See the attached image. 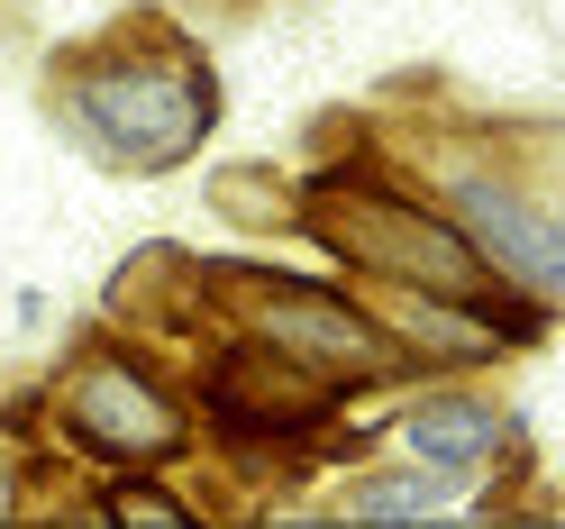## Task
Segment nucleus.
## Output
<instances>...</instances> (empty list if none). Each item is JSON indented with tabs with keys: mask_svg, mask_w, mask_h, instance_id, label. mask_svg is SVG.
Listing matches in <instances>:
<instances>
[{
	"mask_svg": "<svg viewBox=\"0 0 565 529\" xmlns=\"http://www.w3.org/2000/svg\"><path fill=\"white\" fill-rule=\"evenodd\" d=\"M301 220H310V237H320L329 256L365 265V274H393L402 293L466 301L475 320H502V338H547V301H539V293H502V274H492L475 246L438 220V210L320 173V183H310V201H301Z\"/></svg>",
	"mask_w": 565,
	"mask_h": 529,
	"instance_id": "1",
	"label": "nucleus"
},
{
	"mask_svg": "<svg viewBox=\"0 0 565 529\" xmlns=\"http://www.w3.org/2000/svg\"><path fill=\"white\" fill-rule=\"evenodd\" d=\"M64 100H74V128L128 173L192 165L201 137L220 128V83H210V64L183 38H137V46H110V55L74 64Z\"/></svg>",
	"mask_w": 565,
	"mask_h": 529,
	"instance_id": "2",
	"label": "nucleus"
},
{
	"mask_svg": "<svg viewBox=\"0 0 565 529\" xmlns=\"http://www.w3.org/2000/svg\"><path fill=\"white\" fill-rule=\"evenodd\" d=\"M201 284L228 293V320H246L256 347L310 366L320 383H338V374H393V338H383L347 293H329V284L265 274V265H201Z\"/></svg>",
	"mask_w": 565,
	"mask_h": 529,
	"instance_id": "3",
	"label": "nucleus"
},
{
	"mask_svg": "<svg viewBox=\"0 0 565 529\" xmlns=\"http://www.w3.org/2000/svg\"><path fill=\"white\" fill-rule=\"evenodd\" d=\"M55 411H64V430L92 456H110V466H164V456H183V438H192V420L173 411V393H156L128 357H83L64 374Z\"/></svg>",
	"mask_w": 565,
	"mask_h": 529,
	"instance_id": "4",
	"label": "nucleus"
},
{
	"mask_svg": "<svg viewBox=\"0 0 565 529\" xmlns=\"http://www.w3.org/2000/svg\"><path fill=\"white\" fill-rule=\"evenodd\" d=\"M447 210H456L447 229L466 237L502 284L539 293V301L565 284V237H556V220H547V210H529L502 173H447Z\"/></svg>",
	"mask_w": 565,
	"mask_h": 529,
	"instance_id": "5",
	"label": "nucleus"
},
{
	"mask_svg": "<svg viewBox=\"0 0 565 529\" xmlns=\"http://www.w3.org/2000/svg\"><path fill=\"white\" fill-rule=\"evenodd\" d=\"M210 411H220L228 438H310L329 420V383L246 338V347H228L210 366Z\"/></svg>",
	"mask_w": 565,
	"mask_h": 529,
	"instance_id": "6",
	"label": "nucleus"
},
{
	"mask_svg": "<svg viewBox=\"0 0 565 529\" xmlns=\"http://www.w3.org/2000/svg\"><path fill=\"white\" fill-rule=\"evenodd\" d=\"M402 438L419 466H447V475H466L475 456H492V438H502V411H492L483 393H438V402H419L402 420Z\"/></svg>",
	"mask_w": 565,
	"mask_h": 529,
	"instance_id": "7",
	"label": "nucleus"
},
{
	"mask_svg": "<svg viewBox=\"0 0 565 529\" xmlns=\"http://www.w3.org/2000/svg\"><path fill=\"white\" fill-rule=\"evenodd\" d=\"M466 484V475H447V466H419V475H374L347 493V511L356 520H393V511H419V502H447V493Z\"/></svg>",
	"mask_w": 565,
	"mask_h": 529,
	"instance_id": "8",
	"label": "nucleus"
},
{
	"mask_svg": "<svg viewBox=\"0 0 565 529\" xmlns=\"http://www.w3.org/2000/svg\"><path fill=\"white\" fill-rule=\"evenodd\" d=\"M110 529H201V520L173 511L156 484H128V493H110Z\"/></svg>",
	"mask_w": 565,
	"mask_h": 529,
	"instance_id": "9",
	"label": "nucleus"
},
{
	"mask_svg": "<svg viewBox=\"0 0 565 529\" xmlns=\"http://www.w3.org/2000/svg\"><path fill=\"white\" fill-rule=\"evenodd\" d=\"M492 529H556L547 511H520V520H492Z\"/></svg>",
	"mask_w": 565,
	"mask_h": 529,
	"instance_id": "10",
	"label": "nucleus"
},
{
	"mask_svg": "<svg viewBox=\"0 0 565 529\" xmlns=\"http://www.w3.org/2000/svg\"><path fill=\"white\" fill-rule=\"evenodd\" d=\"M265 529H347V520H265ZM365 529V520H356Z\"/></svg>",
	"mask_w": 565,
	"mask_h": 529,
	"instance_id": "11",
	"label": "nucleus"
},
{
	"mask_svg": "<svg viewBox=\"0 0 565 529\" xmlns=\"http://www.w3.org/2000/svg\"><path fill=\"white\" fill-rule=\"evenodd\" d=\"M64 529H110V511H83V520H64Z\"/></svg>",
	"mask_w": 565,
	"mask_h": 529,
	"instance_id": "12",
	"label": "nucleus"
}]
</instances>
